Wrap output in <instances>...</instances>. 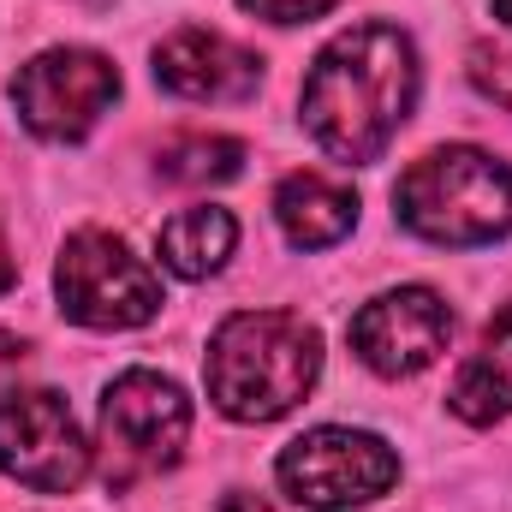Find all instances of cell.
Masks as SVG:
<instances>
[{"instance_id": "6", "label": "cell", "mask_w": 512, "mask_h": 512, "mask_svg": "<svg viewBox=\"0 0 512 512\" xmlns=\"http://www.w3.org/2000/svg\"><path fill=\"white\" fill-rule=\"evenodd\" d=\"M280 489L298 501V507L316 512H340V507H364L387 495L399 483V459L382 435H364V429H310L298 435L280 465H274Z\"/></svg>"}, {"instance_id": "7", "label": "cell", "mask_w": 512, "mask_h": 512, "mask_svg": "<svg viewBox=\"0 0 512 512\" xmlns=\"http://www.w3.org/2000/svg\"><path fill=\"white\" fill-rule=\"evenodd\" d=\"M120 96V72L96 48H48L12 78L18 120L48 143H78Z\"/></svg>"}, {"instance_id": "4", "label": "cell", "mask_w": 512, "mask_h": 512, "mask_svg": "<svg viewBox=\"0 0 512 512\" xmlns=\"http://www.w3.org/2000/svg\"><path fill=\"white\" fill-rule=\"evenodd\" d=\"M191 435V399L155 370H126L102 399V483L131 489L179 465Z\"/></svg>"}, {"instance_id": "20", "label": "cell", "mask_w": 512, "mask_h": 512, "mask_svg": "<svg viewBox=\"0 0 512 512\" xmlns=\"http://www.w3.org/2000/svg\"><path fill=\"white\" fill-rule=\"evenodd\" d=\"M495 12H501V18L512 24V0H495Z\"/></svg>"}, {"instance_id": "14", "label": "cell", "mask_w": 512, "mask_h": 512, "mask_svg": "<svg viewBox=\"0 0 512 512\" xmlns=\"http://www.w3.org/2000/svg\"><path fill=\"white\" fill-rule=\"evenodd\" d=\"M245 161V143L239 137H209V131H179L155 149V173L173 179V185H221L233 179Z\"/></svg>"}, {"instance_id": "2", "label": "cell", "mask_w": 512, "mask_h": 512, "mask_svg": "<svg viewBox=\"0 0 512 512\" xmlns=\"http://www.w3.org/2000/svg\"><path fill=\"white\" fill-rule=\"evenodd\" d=\"M322 376V334L298 310H239L209 340V399L233 423L286 417Z\"/></svg>"}, {"instance_id": "8", "label": "cell", "mask_w": 512, "mask_h": 512, "mask_svg": "<svg viewBox=\"0 0 512 512\" xmlns=\"http://www.w3.org/2000/svg\"><path fill=\"white\" fill-rule=\"evenodd\" d=\"M0 471L36 495H72L84 483L90 447L54 387H24L0 399Z\"/></svg>"}, {"instance_id": "18", "label": "cell", "mask_w": 512, "mask_h": 512, "mask_svg": "<svg viewBox=\"0 0 512 512\" xmlns=\"http://www.w3.org/2000/svg\"><path fill=\"white\" fill-rule=\"evenodd\" d=\"M30 358V346L18 340V334H0V370H12V364H24Z\"/></svg>"}, {"instance_id": "10", "label": "cell", "mask_w": 512, "mask_h": 512, "mask_svg": "<svg viewBox=\"0 0 512 512\" xmlns=\"http://www.w3.org/2000/svg\"><path fill=\"white\" fill-rule=\"evenodd\" d=\"M155 84L185 102H245L262 84V60L215 30H179L155 48Z\"/></svg>"}, {"instance_id": "3", "label": "cell", "mask_w": 512, "mask_h": 512, "mask_svg": "<svg viewBox=\"0 0 512 512\" xmlns=\"http://www.w3.org/2000/svg\"><path fill=\"white\" fill-rule=\"evenodd\" d=\"M393 209L417 239L435 245H489L512 233V167L495 161L489 149L447 143L417 155L399 185Z\"/></svg>"}, {"instance_id": "11", "label": "cell", "mask_w": 512, "mask_h": 512, "mask_svg": "<svg viewBox=\"0 0 512 512\" xmlns=\"http://www.w3.org/2000/svg\"><path fill=\"white\" fill-rule=\"evenodd\" d=\"M274 215L298 251H322L358 227V197L346 185H334L328 173H286L274 191Z\"/></svg>"}, {"instance_id": "16", "label": "cell", "mask_w": 512, "mask_h": 512, "mask_svg": "<svg viewBox=\"0 0 512 512\" xmlns=\"http://www.w3.org/2000/svg\"><path fill=\"white\" fill-rule=\"evenodd\" d=\"M239 6L256 12V18H268V24H304V18H322L340 0H239Z\"/></svg>"}, {"instance_id": "13", "label": "cell", "mask_w": 512, "mask_h": 512, "mask_svg": "<svg viewBox=\"0 0 512 512\" xmlns=\"http://www.w3.org/2000/svg\"><path fill=\"white\" fill-rule=\"evenodd\" d=\"M233 245H239V221L227 209H215V203L185 209V215H173L161 227V262L173 274H185V280H209L233 256Z\"/></svg>"}, {"instance_id": "5", "label": "cell", "mask_w": 512, "mask_h": 512, "mask_svg": "<svg viewBox=\"0 0 512 512\" xmlns=\"http://www.w3.org/2000/svg\"><path fill=\"white\" fill-rule=\"evenodd\" d=\"M54 292H60V310L84 328H143L161 310V274L102 227H84L66 239Z\"/></svg>"}, {"instance_id": "9", "label": "cell", "mask_w": 512, "mask_h": 512, "mask_svg": "<svg viewBox=\"0 0 512 512\" xmlns=\"http://www.w3.org/2000/svg\"><path fill=\"white\" fill-rule=\"evenodd\" d=\"M453 334V310L441 292L429 286H399V292H382L370 298L358 316H352V352L376 370V376H417L441 358Z\"/></svg>"}, {"instance_id": "12", "label": "cell", "mask_w": 512, "mask_h": 512, "mask_svg": "<svg viewBox=\"0 0 512 512\" xmlns=\"http://www.w3.org/2000/svg\"><path fill=\"white\" fill-rule=\"evenodd\" d=\"M447 399H453V411L465 423H501V417H512V304L495 310V322L483 328L477 352L453 376Z\"/></svg>"}, {"instance_id": "15", "label": "cell", "mask_w": 512, "mask_h": 512, "mask_svg": "<svg viewBox=\"0 0 512 512\" xmlns=\"http://www.w3.org/2000/svg\"><path fill=\"white\" fill-rule=\"evenodd\" d=\"M471 84H477V90H483L489 102L512 108V48L477 42V48H471Z\"/></svg>"}, {"instance_id": "17", "label": "cell", "mask_w": 512, "mask_h": 512, "mask_svg": "<svg viewBox=\"0 0 512 512\" xmlns=\"http://www.w3.org/2000/svg\"><path fill=\"white\" fill-rule=\"evenodd\" d=\"M221 512H274L262 495H251V489H233L227 501H221Z\"/></svg>"}, {"instance_id": "19", "label": "cell", "mask_w": 512, "mask_h": 512, "mask_svg": "<svg viewBox=\"0 0 512 512\" xmlns=\"http://www.w3.org/2000/svg\"><path fill=\"white\" fill-rule=\"evenodd\" d=\"M12 274H18V268H12V251H6V239H0V292L12 286Z\"/></svg>"}, {"instance_id": "1", "label": "cell", "mask_w": 512, "mask_h": 512, "mask_svg": "<svg viewBox=\"0 0 512 512\" xmlns=\"http://www.w3.org/2000/svg\"><path fill=\"white\" fill-rule=\"evenodd\" d=\"M411 102H417V48L393 24H352L316 54L304 78V126L328 155L352 167L376 161L393 143Z\"/></svg>"}]
</instances>
